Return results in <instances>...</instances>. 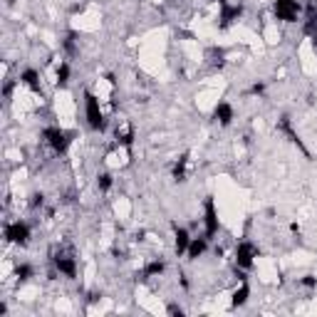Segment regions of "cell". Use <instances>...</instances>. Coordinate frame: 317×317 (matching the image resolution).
Listing matches in <instances>:
<instances>
[{"label": "cell", "mask_w": 317, "mask_h": 317, "mask_svg": "<svg viewBox=\"0 0 317 317\" xmlns=\"http://www.w3.org/2000/svg\"><path fill=\"white\" fill-rule=\"evenodd\" d=\"M5 241L15 246H27L30 243V226L25 221H12L5 226Z\"/></svg>", "instance_id": "6"}, {"label": "cell", "mask_w": 317, "mask_h": 317, "mask_svg": "<svg viewBox=\"0 0 317 317\" xmlns=\"http://www.w3.org/2000/svg\"><path fill=\"white\" fill-rule=\"evenodd\" d=\"M30 206H32V208H42V206H45V196H42V193H32V196H30Z\"/></svg>", "instance_id": "20"}, {"label": "cell", "mask_w": 317, "mask_h": 317, "mask_svg": "<svg viewBox=\"0 0 317 317\" xmlns=\"http://www.w3.org/2000/svg\"><path fill=\"white\" fill-rule=\"evenodd\" d=\"M52 263H55V270L64 278H77V258L69 253V251H57L52 255Z\"/></svg>", "instance_id": "3"}, {"label": "cell", "mask_w": 317, "mask_h": 317, "mask_svg": "<svg viewBox=\"0 0 317 317\" xmlns=\"http://www.w3.org/2000/svg\"><path fill=\"white\" fill-rule=\"evenodd\" d=\"M99 300H102V293H89V298H87L89 305H94V303H99Z\"/></svg>", "instance_id": "23"}, {"label": "cell", "mask_w": 317, "mask_h": 317, "mask_svg": "<svg viewBox=\"0 0 317 317\" xmlns=\"http://www.w3.org/2000/svg\"><path fill=\"white\" fill-rule=\"evenodd\" d=\"M189 243H191L189 231L176 226V228H174V251H176V255H184V253L189 251Z\"/></svg>", "instance_id": "10"}, {"label": "cell", "mask_w": 317, "mask_h": 317, "mask_svg": "<svg viewBox=\"0 0 317 317\" xmlns=\"http://www.w3.org/2000/svg\"><path fill=\"white\" fill-rule=\"evenodd\" d=\"M218 228H221V223H218V211H216L213 198L208 196L206 203H203V236L211 241V238L218 233Z\"/></svg>", "instance_id": "5"}, {"label": "cell", "mask_w": 317, "mask_h": 317, "mask_svg": "<svg viewBox=\"0 0 317 317\" xmlns=\"http://www.w3.org/2000/svg\"><path fill=\"white\" fill-rule=\"evenodd\" d=\"M164 270H166V263H164V260H151V263L144 268L141 280H146V278H156V275H164Z\"/></svg>", "instance_id": "13"}, {"label": "cell", "mask_w": 317, "mask_h": 317, "mask_svg": "<svg viewBox=\"0 0 317 317\" xmlns=\"http://www.w3.org/2000/svg\"><path fill=\"white\" fill-rule=\"evenodd\" d=\"M174 179L176 181H186V156H181V161L174 166Z\"/></svg>", "instance_id": "17"}, {"label": "cell", "mask_w": 317, "mask_h": 317, "mask_svg": "<svg viewBox=\"0 0 317 317\" xmlns=\"http://www.w3.org/2000/svg\"><path fill=\"white\" fill-rule=\"evenodd\" d=\"M273 12L283 22H295L300 17V12H303V5H300V0H275Z\"/></svg>", "instance_id": "4"}, {"label": "cell", "mask_w": 317, "mask_h": 317, "mask_svg": "<svg viewBox=\"0 0 317 317\" xmlns=\"http://www.w3.org/2000/svg\"><path fill=\"white\" fill-rule=\"evenodd\" d=\"M300 285H303V288H308V290H315V288H317V278H315V275H305V278H300Z\"/></svg>", "instance_id": "19"}, {"label": "cell", "mask_w": 317, "mask_h": 317, "mask_svg": "<svg viewBox=\"0 0 317 317\" xmlns=\"http://www.w3.org/2000/svg\"><path fill=\"white\" fill-rule=\"evenodd\" d=\"M313 50H315V55H317V35L313 37Z\"/></svg>", "instance_id": "25"}, {"label": "cell", "mask_w": 317, "mask_h": 317, "mask_svg": "<svg viewBox=\"0 0 317 317\" xmlns=\"http://www.w3.org/2000/svg\"><path fill=\"white\" fill-rule=\"evenodd\" d=\"M67 82H69V64L60 62V67H57V87H67Z\"/></svg>", "instance_id": "16"}, {"label": "cell", "mask_w": 317, "mask_h": 317, "mask_svg": "<svg viewBox=\"0 0 317 317\" xmlns=\"http://www.w3.org/2000/svg\"><path fill=\"white\" fill-rule=\"evenodd\" d=\"M233 117H236V112H233V107H231L228 102H218V104H216V109H213V119H216L221 127H228V124L233 122Z\"/></svg>", "instance_id": "9"}, {"label": "cell", "mask_w": 317, "mask_h": 317, "mask_svg": "<svg viewBox=\"0 0 317 317\" xmlns=\"http://www.w3.org/2000/svg\"><path fill=\"white\" fill-rule=\"evenodd\" d=\"M12 87H15V84L7 79V82H5V87H2V97H5V99H10V94H12Z\"/></svg>", "instance_id": "22"}, {"label": "cell", "mask_w": 317, "mask_h": 317, "mask_svg": "<svg viewBox=\"0 0 317 317\" xmlns=\"http://www.w3.org/2000/svg\"><path fill=\"white\" fill-rule=\"evenodd\" d=\"M169 313H171V315H184V310H181L179 305H169Z\"/></svg>", "instance_id": "24"}, {"label": "cell", "mask_w": 317, "mask_h": 317, "mask_svg": "<svg viewBox=\"0 0 317 317\" xmlns=\"http://www.w3.org/2000/svg\"><path fill=\"white\" fill-rule=\"evenodd\" d=\"M20 82H22L25 87H30L32 92H40V72H37V69H32V67L22 69V72H20Z\"/></svg>", "instance_id": "12"}, {"label": "cell", "mask_w": 317, "mask_h": 317, "mask_svg": "<svg viewBox=\"0 0 317 317\" xmlns=\"http://www.w3.org/2000/svg\"><path fill=\"white\" fill-rule=\"evenodd\" d=\"M255 255H258V248H255L253 243H248V241L238 243V248H236V268L248 270V268L253 265V258H255Z\"/></svg>", "instance_id": "7"}, {"label": "cell", "mask_w": 317, "mask_h": 317, "mask_svg": "<svg viewBox=\"0 0 317 317\" xmlns=\"http://www.w3.org/2000/svg\"><path fill=\"white\" fill-rule=\"evenodd\" d=\"M248 295H251V290H248V283H241V288L233 293V300H231V305H233V308H243V305L248 303Z\"/></svg>", "instance_id": "14"}, {"label": "cell", "mask_w": 317, "mask_h": 317, "mask_svg": "<svg viewBox=\"0 0 317 317\" xmlns=\"http://www.w3.org/2000/svg\"><path fill=\"white\" fill-rule=\"evenodd\" d=\"M84 117H87V124H89L92 131H104L107 129V122H104L99 99L92 92H84Z\"/></svg>", "instance_id": "1"}, {"label": "cell", "mask_w": 317, "mask_h": 317, "mask_svg": "<svg viewBox=\"0 0 317 317\" xmlns=\"http://www.w3.org/2000/svg\"><path fill=\"white\" fill-rule=\"evenodd\" d=\"M263 92H265V84H263V82H255V84L248 89V94H263Z\"/></svg>", "instance_id": "21"}, {"label": "cell", "mask_w": 317, "mask_h": 317, "mask_svg": "<svg viewBox=\"0 0 317 317\" xmlns=\"http://www.w3.org/2000/svg\"><path fill=\"white\" fill-rule=\"evenodd\" d=\"M42 139L50 144V149L55 154L62 156L69 149V144H72V131H64L60 127H47V129H42Z\"/></svg>", "instance_id": "2"}, {"label": "cell", "mask_w": 317, "mask_h": 317, "mask_svg": "<svg viewBox=\"0 0 317 317\" xmlns=\"http://www.w3.org/2000/svg\"><path fill=\"white\" fill-rule=\"evenodd\" d=\"M241 15H243V5H228L226 0H221V27L223 30L233 25Z\"/></svg>", "instance_id": "8"}, {"label": "cell", "mask_w": 317, "mask_h": 317, "mask_svg": "<svg viewBox=\"0 0 317 317\" xmlns=\"http://www.w3.org/2000/svg\"><path fill=\"white\" fill-rule=\"evenodd\" d=\"M15 275H17V280L25 283V280H30V278L35 275V268H32L30 263H20V265L15 268Z\"/></svg>", "instance_id": "15"}, {"label": "cell", "mask_w": 317, "mask_h": 317, "mask_svg": "<svg viewBox=\"0 0 317 317\" xmlns=\"http://www.w3.org/2000/svg\"><path fill=\"white\" fill-rule=\"evenodd\" d=\"M97 189L99 191H109L112 189V174H99L97 176Z\"/></svg>", "instance_id": "18"}, {"label": "cell", "mask_w": 317, "mask_h": 317, "mask_svg": "<svg viewBox=\"0 0 317 317\" xmlns=\"http://www.w3.org/2000/svg\"><path fill=\"white\" fill-rule=\"evenodd\" d=\"M206 248H208V238H206V236H201V238H191L189 251H186L189 260H198V258L206 253Z\"/></svg>", "instance_id": "11"}]
</instances>
